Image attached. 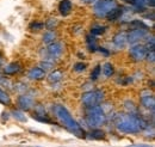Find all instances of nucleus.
<instances>
[{
  "instance_id": "9d476101",
  "label": "nucleus",
  "mask_w": 155,
  "mask_h": 147,
  "mask_svg": "<svg viewBox=\"0 0 155 147\" xmlns=\"http://www.w3.org/2000/svg\"><path fill=\"white\" fill-rule=\"evenodd\" d=\"M47 52L51 57H58V56H61L62 52H63V46H62V43L53 42V43H50L48 46Z\"/></svg>"
},
{
  "instance_id": "cd10ccee",
  "label": "nucleus",
  "mask_w": 155,
  "mask_h": 147,
  "mask_svg": "<svg viewBox=\"0 0 155 147\" xmlns=\"http://www.w3.org/2000/svg\"><path fill=\"white\" fill-rule=\"evenodd\" d=\"M86 63H84V62H78L74 65V67H73V70L75 71V72H82V71H85L86 70Z\"/></svg>"
},
{
  "instance_id": "1a4fd4ad",
  "label": "nucleus",
  "mask_w": 155,
  "mask_h": 147,
  "mask_svg": "<svg viewBox=\"0 0 155 147\" xmlns=\"http://www.w3.org/2000/svg\"><path fill=\"white\" fill-rule=\"evenodd\" d=\"M141 104H142L146 109L154 110V105H155L154 96L148 91L142 92V94H141Z\"/></svg>"
},
{
  "instance_id": "5701e85b",
  "label": "nucleus",
  "mask_w": 155,
  "mask_h": 147,
  "mask_svg": "<svg viewBox=\"0 0 155 147\" xmlns=\"http://www.w3.org/2000/svg\"><path fill=\"white\" fill-rule=\"evenodd\" d=\"M101 71H103V74H104L106 78H109V77H111V75L114 74V71H115V70H114V66H112L110 62H106V63H104Z\"/></svg>"
},
{
  "instance_id": "4be33fe9",
  "label": "nucleus",
  "mask_w": 155,
  "mask_h": 147,
  "mask_svg": "<svg viewBox=\"0 0 155 147\" xmlns=\"http://www.w3.org/2000/svg\"><path fill=\"white\" fill-rule=\"evenodd\" d=\"M0 103L4 104V105H10L11 104V97L8 96V93H6L1 87H0Z\"/></svg>"
},
{
  "instance_id": "20e7f679",
  "label": "nucleus",
  "mask_w": 155,
  "mask_h": 147,
  "mask_svg": "<svg viewBox=\"0 0 155 147\" xmlns=\"http://www.w3.org/2000/svg\"><path fill=\"white\" fill-rule=\"evenodd\" d=\"M118 6L117 0H97L93 6V12L99 18H106V16Z\"/></svg>"
},
{
  "instance_id": "6ab92c4d",
  "label": "nucleus",
  "mask_w": 155,
  "mask_h": 147,
  "mask_svg": "<svg viewBox=\"0 0 155 147\" xmlns=\"http://www.w3.org/2000/svg\"><path fill=\"white\" fill-rule=\"evenodd\" d=\"M62 77H63V73L61 71H54L48 75V81L49 83H58L62 79Z\"/></svg>"
},
{
  "instance_id": "dca6fc26",
  "label": "nucleus",
  "mask_w": 155,
  "mask_h": 147,
  "mask_svg": "<svg viewBox=\"0 0 155 147\" xmlns=\"http://www.w3.org/2000/svg\"><path fill=\"white\" fill-rule=\"evenodd\" d=\"M88 139H93V140H101L105 138V133L101 130V129L94 128L92 132H90L87 135H86Z\"/></svg>"
},
{
  "instance_id": "393cba45",
  "label": "nucleus",
  "mask_w": 155,
  "mask_h": 147,
  "mask_svg": "<svg viewBox=\"0 0 155 147\" xmlns=\"http://www.w3.org/2000/svg\"><path fill=\"white\" fill-rule=\"evenodd\" d=\"M12 116H13L16 120L20 121V122H25V121H26V116L24 115V112L21 110H13L12 111Z\"/></svg>"
},
{
  "instance_id": "39448f33",
  "label": "nucleus",
  "mask_w": 155,
  "mask_h": 147,
  "mask_svg": "<svg viewBox=\"0 0 155 147\" xmlns=\"http://www.w3.org/2000/svg\"><path fill=\"white\" fill-rule=\"evenodd\" d=\"M104 99V93L101 91H88L86 93L82 94L81 97V102L82 104L86 107V108H90V107H96L99 105Z\"/></svg>"
},
{
  "instance_id": "bb28decb",
  "label": "nucleus",
  "mask_w": 155,
  "mask_h": 147,
  "mask_svg": "<svg viewBox=\"0 0 155 147\" xmlns=\"http://www.w3.org/2000/svg\"><path fill=\"white\" fill-rule=\"evenodd\" d=\"M100 73H101V66H96L94 68H93V71L91 72V79L92 80H97L98 78L100 77Z\"/></svg>"
},
{
  "instance_id": "6e6552de",
  "label": "nucleus",
  "mask_w": 155,
  "mask_h": 147,
  "mask_svg": "<svg viewBox=\"0 0 155 147\" xmlns=\"http://www.w3.org/2000/svg\"><path fill=\"white\" fill-rule=\"evenodd\" d=\"M148 31L149 30H147V29H134V30H131L127 35L128 42L129 43H136V42H138L140 39H142V38H144V37L147 36Z\"/></svg>"
},
{
  "instance_id": "b1692460",
  "label": "nucleus",
  "mask_w": 155,
  "mask_h": 147,
  "mask_svg": "<svg viewBox=\"0 0 155 147\" xmlns=\"http://www.w3.org/2000/svg\"><path fill=\"white\" fill-rule=\"evenodd\" d=\"M55 38H56V34L53 31V30H49L48 32H45L44 35H43V42L44 43H53L54 41H55Z\"/></svg>"
},
{
  "instance_id": "f257e3e1",
  "label": "nucleus",
  "mask_w": 155,
  "mask_h": 147,
  "mask_svg": "<svg viewBox=\"0 0 155 147\" xmlns=\"http://www.w3.org/2000/svg\"><path fill=\"white\" fill-rule=\"evenodd\" d=\"M116 128L120 133L136 134L148 128V123L136 114H118L115 117Z\"/></svg>"
},
{
  "instance_id": "c756f323",
  "label": "nucleus",
  "mask_w": 155,
  "mask_h": 147,
  "mask_svg": "<svg viewBox=\"0 0 155 147\" xmlns=\"http://www.w3.org/2000/svg\"><path fill=\"white\" fill-rule=\"evenodd\" d=\"M53 67V62H48V61H44V62H42L41 63V68L42 70H50Z\"/></svg>"
},
{
  "instance_id": "423d86ee",
  "label": "nucleus",
  "mask_w": 155,
  "mask_h": 147,
  "mask_svg": "<svg viewBox=\"0 0 155 147\" xmlns=\"http://www.w3.org/2000/svg\"><path fill=\"white\" fill-rule=\"evenodd\" d=\"M146 54H147V49H146L144 46H141V44H135V46H133V47L130 48V50H129L130 57H131L134 61H136V62L144 60V59H146Z\"/></svg>"
},
{
  "instance_id": "7c9ffc66",
  "label": "nucleus",
  "mask_w": 155,
  "mask_h": 147,
  "mask_svg": "<svg viewBox=\"0 0 155 147\" xmlns=\"http://www.w3.org/2000/svg\"><path fill=\"white\" fill-rule=\"evenodd\" d=\"M128 147H153L152 145H147V144H136V145H131Z\"/></svg>"
},
{
  "instance_id": "9b49d317",
  "label": "nucleus",
  "mask_w": 155,
  "mask_h": 147,
  "mask_svg": "<svg viewBox=\"0 0 155 147\" xmlns=\"http://www.w3.org/2000/svg\"><path fill=\"white\" fill-rule=\"evenodd\" d=\"M73 10V4L71 0H61L58 4V11L62 16H68Z\"/></svg>"
},
{
  "instance_id": "a211bd4d",
  "label": "nucleus",
  "mask_w": 155,
  "mask_h": 147,
  "mask_svg": "<svg viewBox=\"0 0 155 147\" xmlns=\"http://www.w3.org/2000/svg\"><path fill=\"white\" fill-rule=\"evenodd\" d=\"M32 117H34L35 120L39 121V122H44V123H49V125L53 123V121L45 115V112H35V114L32 115Z\"/></svg>"
},
{
  "instance_id": "0eeeda50",
  "label": "nucleus",
  "mask_w": 155,
  "mask_h": 147,
  "mask_svg": "<svg viewBox=\"0 0 155 147\" xmlns=\"http://www.w3.org/2000/svg\"><path fill=\"white\" fill-rule=\"evenodd\" d=\"M17 104H18L20 110L28 111L34 107L35 101H34V97L31 94H21L17 99Z\"/></svg>"
},
{
  "instance_id": "ddd939ff",
  "label": "nucleus",
  "mask_w": 155,
  "mask_h": 147,
  "mask_svg": "<svg viewBox=\"0 0 155 147\" xmlns=\"http://www.w3.org/2000/svg\"><path fill=\"white\" fill-rule=\"evenodd\" d=\"M128 43V38H127V34L125 32H118L117 35L114 37V44L116 46L118 49H122L127 46Z\"/></svg>"
},
{
  "instance_id": "2eb2a0df",
  "label": "nucleus",
  "mask_w": 155,
  "mask_h": 147,
  "mask_svg": "<svg viewBox=\"0 0 155 147\" xmlns=\"http://www.w3.org/2000/svg\"><path fill=\"white\" fill-rule=\"evenodd\" d=\"M122 15H123V7H122V6H118V7H116L114 11H111V12L106 16V19L110 20V22H115V20L120 18Z\"/></svg>"
},
{
  "instance_id": "72a5a7b5",
  "label": "nucleus",
  "mask_w": 155,
  "mask_h": 147,
  "mask_svg": "<svg viewBox=\"0 0 155 147\" xmlns=\"http://www.w3.org/2000/svg\"><path fill=\"white\" fill-rule=\"evenodd\" d=\"M0 80H1V75H0Z\"/></svg>"
},
{
  "instance_id": "473e14b6",
  "label": "nucleus",
  "mask_w": 155,
  "mask_h": 147,
  "mask_svg": "<svg viewBox=\"0 0 155 147\" xmlns=\"http://www.w3.org/2000/svg\"><path fill=\"white\" fill-rule=\"evenodd\" d=\"M1 62H2V55H1V53H0V65H1Z\"/></svg>"
},
{
  "instance_id": "f704fd0d",
  "label": "nucleus",
  "mask_w": 155,
  "mask_h": 147,
  "mask_svg": "<svg viewBox=\"0 0 155 147\" xmlns=\"http://www.w3.org/2000/svg\"><path fill=\"white\" fill-rule=\"evenodd\" d=\"M36 147H38V146H36Z\"/></svg>"
},
{
  "instance_id": "f03ea898",
  "label": "nucleus",
  "mask_w": 155,
  "mask_h": 147,
  "mask_svg": "<svg viewBox=\"0 0 155 147\" xmlns=\"http://www.w3.org/2000/svg\"><path fill=\"white\" fill-rule=\"evenodd\" d=\"M54 114L58 117V120L61 122V125L67 129L68 132H71L72 134L77 135L78 138H85V130L81 128V126L78 123L77 121L73 118V116L71 115V112L67 110L66 107L61 105V104H56L54 108Z\"/></svg>"
},
{
  "instance_id": "aec40b11",
  "label": "nucleus",
  "mask_w": 155,
  "mask_h": 147,
  "mask_svg": "<svg viewBox=\"0 0 155 147\" xmlns=\"http://www.w3.org/2000/svg\"><path fill=\"white\" fill-rule=\"evenodd\" d=\"M129 26L131 28V30H134V29H147V30H149L148 26L143 22H141L138 19H134L133 22H130L129 23Z\"/></svg>"
},
{
  "instance_id": "a878e982",
  "label": "nucleus",
  "mask_w": 155,
  "mask_h": 147,
  "mask_svg": "<svg viewBox=\"0 0 155 147\" xmlns=\"http://www.w3.org/2000/svg\"><path fill=\"white\" fill-rule=\"evenodd\" d=\"M58 20L56 18H49L47 20V23H45V28L48 30H54L58 26Z\"/></svg>"
},
{
  "instance_id": "412c9836",
  "label": "nucleus",
  "mask_w": 155,
  "mask_h": 147,
  "mask_svg": "<svg viewBox=\"0 0 155 147\" xmlns=\"http://www.w3.org/2000/svg\"><path fill=\"white\" fill-rule=\"evenodd\" d=\"M105 31H106V26H104V25H93V26L91 28V34H92L93 36L103 35Z\"/></svg>"
},
{
  "instance_id": "f3484780",
  "label": "nucleus",
  "mask_w": 155,
  "mask_h": 147,
  "mask_svg": "<svg viewBox=\"0 0 155 147\" xmlns=\"http://www.w3.org/2000/svg\"><path fill=\"white\" fill-rule=\"evenodd\" d=\"M86 41H87V47H88V49H90L91 52H97L98 44H97V38H96V36H93V35L91 34V35H88V36L86 37Z\"/></svg>"
},
{
  "instance_id": "7ed1b4c3",
  "label": "nucleus",
  "mask_w": 155,
  "mask_h": 147,
  "mask_svg": "<svg viewBox=\"0 0 155 147\" xmlns=\"http://www.w3.org/2000/svg\"><path fill=\"white\" fill-rule=\"evenodd\" d=\"M86 122L92 128H99L106 122V115L101 107H90L86 111Z\"/></svg>"
},
{
  "instance_id": "2f4dec72",
  "label": "nucleus",
  "mask_w": 155,
  "mask_h": 147,
  "mask_svg": "<svg viewBox=\"0 0 155 147\" xmlns=\"http://www.w3.org/2000/svg\"><path fill=\"white\" fill-rule=\"evenodd\" d=\"M82 2H85V4H92V2H96L97 0H81Z\"/></svg>"
},
{
  "instance_id": "c85d7f7f",
  "label": "nucleus",
  "mask_w": 155,
  "mask_h": 147,
  "mask_svg": "<svg viewBox=\"0 0 155 147\" xmlns=\"http://www.w3.org/2000/svg\"><path fill=\"white\" fill-rule=\"evenodd\" d=\"M44 28V24L43 23H38V22H35L32 24H30V29L31 30H41Z\"/></svg>"
},
{
  "instance_id": "f8f14e48",
  "label": "nucleus",
  "mask_w": 155,
  "mask_h": 147,
  "mask_svg": "<svg viewBox=\"0 0 155 147\" xmlns=\"http://www.w3.org/2000/svg\"><path fill=\"white\" fill-rule=\"evenodd\" d=\"M28 77L31 80H41V79H43L45 77V71L42 70L41 67H34V68H31L29 71Z\"/></svg>"
},
{
  "instance_id": "4468645a",
  "label": "nucleus",
  "mask_w": 155,
  "mask_h": 147,
  "mask_svg": "<svg viewBox=\"0 0 155 147\" xmlns=\"http://www.w3.org/2000/svg\"><path fill=\"white\" fill-rule=\"evenodd\" d=\"M20 65L18 62H11L8 65H6L4 67V73L7 74V75H13V74L18 73L20 71Z\"/></svg>"
}]
</instances>
